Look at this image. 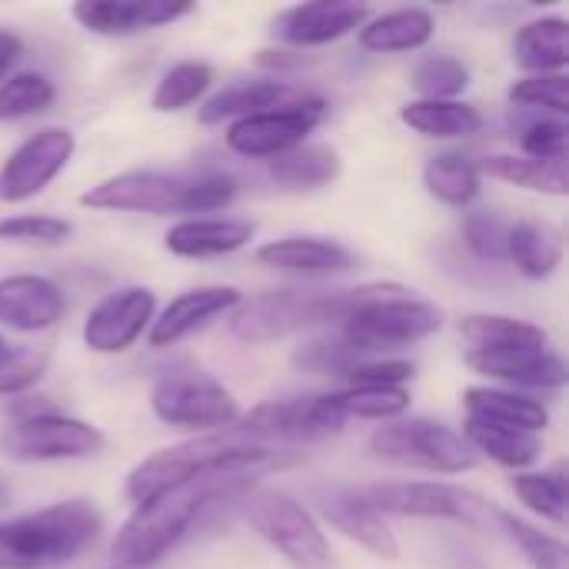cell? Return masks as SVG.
<instances>
[{
    "mask_svg": "<svg viewBox=\"0 0 569 569\" xmlns=\"http://www.w3.org/2000/svg\"><path fill=\"white\" fill-rule=\"evenodd\" d=\"M240 483H250V480L203 477V480L173 487L143 507H133V513L123 520V527L113 537V547H110L113 567L150 569L153 563H160L170 550L180 547V540L193 527L203 523L210 503Z\"/></svg>",
    "mask_w": 569,
    "mask_h": 569,
    "instance_id": "6da1fadb",
    "label": "cell"
},
{
    "mask_svg": "<svg viewBox=\"0 0 569 569\" xmlns=\"http://www.w3.org/2000/svg\"><path fill=\"white\" fill-rule=\"evenodd\" d=\"M103 530L93 500L73 497L0 520V569H57L73 563Z\"/></svg>",
    "mask_w": 569,
    "mask_h": 569,
    "instance_id": "7a4b0ae2",
    "label": "cell"
},
{
    "mask_svg": "<svg viewBox=\"0 0 569 569\" xmlns=\"http://www.w3.org/2000/svg\"><path fill=\"white\" fill-rule=\"evenodd\" d=\"M373 287L377 283L350 290H267L230 313V337L247 347H263L303 330L343 323L373 293Z\"/></svg>",
    "mask_w": 569,
    "mask_h": 569,
    "instance_id": "3957f363",
    "label": "cell"
},
{
    "mask_svg": "<svg viewBox=\"0 0 569 569\" xmlns=\"http://www.w3.org/2000/svg\"><path fill=\"white\" fill-rule=\"evenodd\" d=\"M443 327V310L430 300L413 297V290L400 283H377L373 293L340 323V337L347 347L363 357L377 360L383 353L413 347L433 337Z\"/></svg>",
    "mask_w": 569,
    "mask_h": 569,
    "instance_id": "277c9868",
    "label": "cell"
},
{
    "mask_svg": "<svg viewBox=\"0 0 569 569\" xmlns=\"http://www.w3.org/2000/svg\"><path fill=\"white\" fill-rule=\"evenodd\" d=\"M243 517L253 533L293 569H333V550L317 517L290 493L253 487L243 497Z\"/></svg>",
    "mask_w": 569,
    "mask_h": 569,
    "instance_id": "5b68a950",
    "label": "cell"
},
{
    "mask_svg": "<svg viewBox=\"0 0 569 569\" xmlns=\"http://www.w3.org/2000/svg\"><path fill=\"white\" fill-rule=\"evenodd\" d=\"M370 453L393 467H413L440 477H463L477 467L470 443L440 420L410 417L383 423L370 433Z\"/></svg>",
    "mask_w": 569,
    "mask_h": 569,
    "instance_id": "8992f818",
    "label": "cell"
},
{
    "mask_svg": "<svg viewBox=\"0 0 569 569\" xmlns=\"http://www.w3.org/2000/svg\"><path fill=\"white\" fill-rule=\"evenodd\" d=\"M150 410L160 423L177 430H197L203 433H223L240 420L237 397L200 370H173L163 373L150 387Z\"/></svg>",
    "mask_w": 569,
    "mask_h": 569,
    "instance_id": "52a82bcc",
    "label": "cell"
},
{
    "mask_svg": "<svg viewBox=\"0 0 569 569\" xmlns=\"http://www.w3.org/2000/svg\"><path fill=\"white\" fill-rule=\"evenodd\" d=\"M347 413L340 407V393H303L283 400H263L250 413H240L233 423L237 433L257 443H320L343 433Z\"/></svg>",
    "mask_w": 569,
    "mask_h": 569,
    "instance_id": "ba28073f",
    "label": "cell"
},
{
    "mask_svg": "<svg viewBox=\"0 0 569 569\" xmlns=\"http://www.w3.org/2000/svg\"><path fill=\"white\" fill-rule=\"evenodd\" d=\"M107 447L100 427L80 417L37 410L17 417L0 433V453L17 463H57V460H83L97 457Z\"/></svg>",
    "mask_w": 569,
    "mask_h": 569,
    "instance_id": "9c48e42d",
    "label": "cell"
},
{
    "mask_svg": "<svg viewBox=\"0 0 569 569\" xmlns=\"http://www.w3.org/2000/svg\"><path fill=\"white\" fill-rule=\"evenodd\" d=\"M327 117V100L320 97H303V100H287L273 110L233 120L223 133L227 147L237 157L247 160H277L297 147L307 143V137L323 123Z\"/></svg>",
    "mask_w": 569,
    "mask_h": 569,
    "instance_id": "30bf717a",
    "label": "cell"
},
{
    "mask_svg": "<svg viewBox=\"0 0 569 569\" xmlns=\"http://www.w3.org/2000/svg\"><path fill=\"white\" fill-rule=\"evenodd\" d=\"M363 493L383 517H403V520H440V523L480 527L483 510H487L480 497L450 483H437V480L373 483Z\"/></svg>",
    "mask_w": 569,
    "mask_h": 569,
    "instance_id": "8fae6325",
    "label": "cell"
},
{
    "mask_svg": "<svg viewBox=\"0 0 569 569\" xmlns=\"http://www.w3.org/2000/svg\"><path fill=\"white\" fill-rule=\"evenodd\" d=\"M77 137L67 127H43L17 143L0 163V203H27L43 193L73 160Z\"/></svg>",
    "mask_w": 569,
    "mask_h": 569,
    "instance_id": "7c38bea8",
    "label": "cell"
},
{
    "mask_svg": "<svg viewBox=\"0 0 569 569\" xmlns=\"http://www.w3.org/2000/svg\"><path fill=\"white\" fill-rule=\"evenodd\" d=\"M313 510L350 543H357L360 550H367L370 557L383 560V563H397L400 560V543L397 533L390 530L387 517L367 500L363 490L347 487V483H320L307 490Z\"/></svg>",
    "mask_w": 569,
    "mask_h": 569,
    "instance_id": "4fadbf2b",
    "label": "cell"
},
{
    "mask_svg": "<svg viewBox=\"0 0 569 569\" xmlns=\"http://www.w3.org/2000/svg\"><path fill=\"white\" fill-rule=\"evenodd\" d=\"M157 317V293L150 287L130 283L103 293L83 320V347L100 357H117L130 350Z\"/></svg>",
    "mask_w": 569,
    "mask_h": 569,
    "instance_id": "5bb4252c",
    "label": "cell"
},
{
    "mask_svg": "<svg viewBox=\"0 0 569 569\" xmlns=\"http://www.w3.org/2000/svg\"><path fill=\"white\" fill-rule=\"evenodd\" d=\"M80 207L107 213H183V177L163 170H123L80 193Z\"/></svg>",
    "mask_w": 569,
    "mask_h": 569,
    "instance_id": "9a60e30c",
    "label": "cell"
},
{
    "mask_svg": "<svg viewBox=\"0 0 569 569\" xmlns=\"http://www.w3.org/2000/svg\"><path fill=\"white\" fill-rule=\"evenodd\" d=\"M370 20L367 3L353 0H317V3H293L270 20V37L283 47H327L343 40L347 33L360 30Z\"/></svg>",
    "mask_w": 569,
    "mask_h": 569,
    "instance_id": "2e32d148",
    "label": "cell"
},
{
    "mask_svg": "<svg viewBox=\"0 0 569 569\" xmlns=\"http://www.w3.org/2000/svg\"><path fill=\"white\" fill-rule=\"evenodd\" d=\"M463 363L487 380H500L503 390H560L569 380L567 360L550 347L467 350Z\"/></svg>",
    "mask_w": 569,
    "mask_h": 569,
    "instance_id": "e0dca14e",
    "label": "cell"
},
{
    "mask_svg": "<svg viewBox=\"0 0 569 569\" xmlns=\"http://www.w3.org/2000/svg\"><path fill=\"white\" fill-rule=\"evenodd\" d=\"M193 13V3L173 0H80L70 7L77 27L97 37H133L143 30L170 27Z\"/></svg>",
    "mask_w": 569,
    "mask_h": 569,
    "instance_id": "ac0fdd59",
    "label": "cell"
},
{
    "mask_svg": "<svg viewBox=\"0 0 569 569\" xmlns=\"http://www.w3.org/2000/svg\"><path fill=\"white\" fill-rule=\"evenodd\" d=\"M257 263L277 273L320 280V277H343L360 270V257L343 247L340 240L327 237H280L257 247Z\"/></svg>",
    "mask_w": 569,
    "mask_h": 569,
    "instance_id": "d6986e66",
    "label": "cell"
},
{
    "mask_svg": "<svg viewBox=\"0 0 569 569\" xmlns=\"http://www.w3.org/2000/svg\"><path fill=\"white\" fill-rule=\"evenodd\" d=\"M243 303V293L237 287H193L183 290L180 297H173L150 323L147 340L157 350H167L180 340H187L190 333L203 330L210 320L233 313Z\"/></svg>",
    "mask_w": 569,
    "mask_h": 569,
    "instance_id": "ffe728a7",
    "label": "cell"
},
{
    "mask_svg": "<svg viewBox=\"0 0 569 569\" xmlns=\"http://www.w3.org/2000/svg\"><path fill=\"white\" fill-rule=\"evenodd\" d=\"M63 290L43 273L0 277V323L17 333H40L63 320Z\"/></svg>",
    "mask_w": 569,
    "mask_h": 569,
    "instance_id": "44dd1931",
    "label": "cell"
},
{
    "mask_svg": "<svg viewBox=\"0 0 569 569\" xmlns=\"http://www.w3.org/2000/svg\"><path fill=\"white\" fill-rule=\"evenodd\" d=\"M257 237V223L243 217H183L163 233V247L183 260H213L243 250Z\"/></svg>",
    "mask_w": 569,
    "mask_h": 569,
    "instance_id": "7402d4cb",
    "label": "cell"
},
{
    "mask_svg": "<svg viewBox=\"0 0 569 569\" xmlns=\"http://www.w3.org/2000/svg\"><path fill=\"white\" fill-rule=\"evenodd\" d=\"M507 263H513L527 280H550L563 263V230L540 217H523L510 223Z\"/></svg>",
    "mask_w": 569,
    "mask_h": 569,
    "instance_id": "603a6c76",
    "label": "cell"
},
{
    "mask_svg": "<svg viewBox=\"0 0 569 569\" xmlns=\"http://www.w3.org/2000/svg\"><path fill=\"white\" fill-rule=\"evenodd\" d=\"M437 33V20L427 7H397L380 17H370L357 40L370 53H413L423 50Z\"/></svg>",
    "mask_w": 569,
    "mask_h": 569,
    "instance_id": "cb8c5ba5",
    "label": "cell"
},
{
    "mask_svg": "<svg viewBox=\"0 0 569 569\" xmlns=\"http://www.w3.org/2000/svg\"><path fill=\"white\" fill-rule=\"evenodd\" d=\"M290 100V87L280 83L277 77H253V80H233L227 83L223 90L210 93L200 110H197V120L203 127H217V123H233V120H243V117H253V113H263V110H273L280 103Z\"/></svg>",
    "mask_w": 569,
    "mask_h": 569,
    "instance_id": "d4e9b609",
    "label": "cell"
},
{
    "mask_svg": "<svg viewBox=\"0 0 569 569\" xmlns=\"http://www.w3.org/2000/svg\"><path fill=\"white\" fill-rule=\"evenodd\" d=\"M463 407H467V417L473 420L517 427L537 437L550 427V410L540 400L517 393V390H503V387H467Z\"/></svg>",
    "mask_w": 569,
    "mask_h": 569,
    "instance_id": "484cf974",
    "label": "cell"
},
{
    "mask_svg": "<svg viewBox=\"0 0 569 569\" xmlns=\"http://www.w3.org/2000/svg\"><path fill=\"white\" fill-rule=\"evenodd\" d=\"M513 63L527 70V77L567 73L569 63V23L563 17H537L527 20L513 37Z\"/></svg>",
    "mask_w": 569,
    "mask_h": 569,
    "instance_id": "4316f807",
    "label": "cell"
},
{
    "mask_svg": "<svg viewBox=\"0 0 569 569\" xmlns=\"http://www.w3.org/2000/svg\"><path fill=\"white\" fill-rule=\"evenodd\" d=\"M473 453H483L487 460H493L497 467L503 470H513V473H523L530 470L540 453H543V443L537 433H527V430H517V427H500V423H487V420H473L467 417L463 420V433H460Z\"/></svg>",
    "mask_w": 569,
    "mask_h": 569,
    "instance_id": "83f0119b",
    "label": "cell"
},
{
    "mask_svg": "<svg viewBox=\"0 0 569 569\" xmlns=\"http://www.w3.org/2000/svg\"><path fill=\"white\" fill-rule=\"evenodd\" d=\"M400 123L430 140H467L483 130V113L463 100H410L400 107Z\"/></svg>",
    "mask_w": 569,
    "mask_h": 569,
    "instance_id": "f1b7e54d",
    "label": "cell"
},
{
    "mask_svg": "<svg viewBox=\"0 0 569 569\" xmlns=\"http://www.w3.org/2000/svg\"><path fill=\"white\" fill-rule=\"evenodd\" d=\"M343 173V160L337 147L327 143H303L277 160H267V177L280 190H320L330 187Z\"/></svg>",
    "mask_w": 569,
    "mask_h": 569,
    "instance_id": "f546056e",
    "label": "cell"
},
{
    "mask_svg": "<svg viewBox=\"0 0 569 569\" xmlns=\"http://www.w3.org/2000/svg\"><path fill=\"white\" fill-rule=\"evenodd\" d=\"M423 187L437 203L467 210L480 197L483 177L473 157L460 150H440L423 163Z\"/></svg>",
    "mask_w": 569,
    "mask_h": 569,
    "instance_id": "4dcf8cb0",
    "label": "cell"
},
{
    "mask_svg": "<svg viewBox=\"0 0 569 569\" xmlns=\"http://www.w3.org/2000/svg\"><path fill=\"white\" fill-rule=\"evenodd\" d=\"M480 177H493L503 183H513L520 190L530 193H543V197H567V160H533L523 153H493L477 160Z\"/></svg>",
    "mask_w": 569,
    "mask_h": 569,
    "instance_id": "1f68e13d",
    "label": "cell"
},
{
    "mask_svg": "<svg viewBox=\"0 0 569 569\" xmlns=\"http://www.w3.org/2000/svg\"><path fill=\"white\" fill-rule=\"evenodd\" d=\"M470 350H517V347H550V333L540 323L510 313H467L457 323Z\"/></svg>",
    "mask_w": 569,
    "mask_h": 569,
    "instance_id": "d6a6232c",
    "label": "cell"
},
{
    "mask_svg": "<svg viewBox=\"0 0 569 569\" xmlns=\"http://www.w3.org/2000/svg\"><path fill=\"white\" fill-rule=\"evenodd\" d=\"M510 490L517 493V500L543 517L547 523L553 527H567L569 503H567V467L557 463L550 470H523V473H513L510 480Z\"/></svg>",
    "mask_w": 569,
    "mask_h": 569,
    "instance_id": "836d02e7",
    "label": "cell"
},
{
    "mask_svg": "<svg viewBox=\"0 0 569 569\" xmlns=\"http://www.w3.org/2000/svg\"><path fill=\"white\" fill-rule=\"evenodd\" d=\"M213 83V67L203 60H180L173 63L153 87L150 93V107L157 113H180L193 103L203 100V93Z\"/></svg>",
    "mask_w": 569,
    "mask_h": 569,
    "instance_id": "e575fe53",
    "label": "cell"
},
{
    "mask_svg": "<svg viewBox=\"0 0 569 569\" xmlns=\"http://www.w3.org/2000/svg\"><path fill=\"white\" fill-rule=\"evenodd\" d=\"M57 100V87L40 70H17L0 83V123H17L50 110Z\"/></svg>",
    "mask_w": 569,
    "mask_h": 569,
    "instance_id": "d590c367",
    "label": "cell"
},
{
    "mask_svg": "<svg viewBox=\"0 0 569 569\" xmlns=\"http://www.w3.org/2000/svg\"><path fill=\"white\" fill-rule=\"evenodd\" d=\"M493 520L500 523V530L520 547V553L527 557V563L533 569H569V550L567 543L553 533H543L540 527L527 523L523 517L503 510V507H493L490 510Z\"/></svg>",
    "mask_w": 569,
    "mask_h": 569,
    "instance_id": "8d00e7d4",
    "label": "cell"
},
{
    "mask_svg": "<svg viewBox=\"0 0 569 569\" xmlns=\"http://www.w3.org/2000/svg\"><path fill=\"white\" fill-rule=\"evenodd\" d=\"M410 87L420 93L417 100H460L470 87V67L453 53H430L413 67Z\"/></svg>",
    "mask_w": 569,
    "mask_h": 569,
    "instance_id": "74e56055",
    "label": "cell"
},
{
    "mask_svg": "<svg viewBox=\"0 0 569 569\" xmlns=\"http://www.w3.org/2000/svg\"><path fill=\"white\" fill-rule=\"evenodd\" d=\"M340 407L357 420H373V423H393L403 420L410 410V390L407 387H350L340 393Z\"/></svg>",
    "mask_w": 569,
    "mask_h": 569,
    "instance_id": "f35d334b",
    "label": "cell"
},
{
    "mask_svg": "<svg viewBox=\"0 0 569 569\" xmlns=\"http://www.w3.org/2000/svg\"><path fill=\"white\" fill-rule=\"evenodd\" d=\"M360 360L363 357H357L340 333H327V337L307 340L290 357V363L300 373H313V377H347Z\"/></svg>",
    "mask_w": 569,
    "mask_h": 569,
    "instance_id": "ab89813d",
    "label": "cell"
},
{
    "mask_svg": "<svg viewBox=\"0 0 569 569\" xmlns=\"http://www.w3.org/2000/svg\"><path fill=\"white\" fill-rule=\"evenodd\" d=\"M510 103L533 113L567 117L569 110V80L567 73H543V77H523L510 87Z\"/></svg>",
    "mask_w": 569,
    "mask_h": 569,
    "instance_id": "60d3db41",
    "label": "cell"
},
{
    "mask_svg": "<svg viewBox=\"0 0 569 569\" xmlns=\"http://www.w3.org/2000/svg\"><path fill=\"white\" fill-rule=\"evenodd\" d=\"M73 233V223L50 213H17L0 217V240L3 243H27V247H60Z\"/></svg>",
    "mask_w": 569,
    "mask_h": 569,
    "instance_id": "b9f144b4",
    "label": "cell"
},
{
    "mask_svg": "<svg viewBox=\"0 0 569 569\" xmlns=\"http://www.w3.org/2000/svg\"><path fill=\"white\" fill-rule=\"evenodd\" d=\"M507 217L493 210H473L463 220V243L473 257L490 260V263H507V237H510Z\"/></svg>",
    "mask_w": 569,
    "mask_h": 569,
    "instance_id": "7bdbcfd3",
    "label": "cell"
},
{
    "mask_svg": "<svg viewBox=\"0 0 569 569\" xmlns=\"http://www.w3.org/2000/svg\"><path fill=\"white\" fill-rule=\"evenodd\" d=\"M517 143H520L523 157H533V160H567V120L563 117H550V113H537L533 120L520 123Z\"/></svg>",
    "mask_w": 569,
    "mask_h": 569,
    "instance_id": "ee69618b",
    "label": "cell"
},
{
    "mask_svg": "<svg viewBox=\"0 0 569 569\" xmlns=\"http://www.w3.org/2000/svg\"><path fill=\"white\" fill-rule=\"evenodd\" d=\"M237 200V180L220 170L183 177V213H217Z\"/></svg>",
    "mask_w": 569,
    "mask_h": 569,
    "instance_id": "f6af8a7d",
    "label": "cell"
},
{
    "mask_svg": "<svg viewBox=\"0 0 569 569\" xmlns=\"http://www.w3.org/2000/svg\"><path fill=\"white\" fill-rule=\"evenodd\" d=\"M43 370H47V353L13 350L0 337V393L3 397H17V393L33 390L43 380Z\"/></svg>",
    "mask_w": 569,
    "mask_h": 569,
    "instance_id": "bcb514c9",
    "label": "cell"
},
{
    "mask_svg": "<svg viewBox=\"0 0 569 569\" xmlns=\"http://www.w3.org/2000/svg\"><path fill=\"white\" fill-rule=\"evenodd\" d=\"M417 377V367L400 357H377V360H360L347 380L350 387H407Z\"/></svg>",
    "mask_w": 569,
    "mask_h": 569,
    "instance_id": "7dc6e473",
    "label": "cell"
},
{
    "mask_svg": "<svg viewBox=\"0 0 569 569\" xmlns=\"http://www.w3.org/2000/svg\"><path fill=\"white\" fill-rule=\"evenodd\" d=\"M20 57H23V40L13 30H3L0 27V83L13 73V67L20 63Z\"/></svg>",
    "mask_w": 569,
    "mask_h": 569,
    "instance_id": "c3c4849f",
    "label": "cell"
},
{
    "mask_svg": "<svg viewBox=\"0 0 569 569\" xmlns=\"http://www.w3.org/2000/svg\"><path fill=\"white\" fill-rule=\"evenodd\" d=\"M450 569H490L470 547H463V543H453L450 547Z\"/></svg>",
    "mask_w": 569,
    "mask_h": 569,
    "instance_id": "681fc988",
    "label": "cell"
},
{
    "mask_svg": "<svg viewBox=\"0 0 569 569\" xmlns=\"http://www.w3.org/2000/svg\"><path fill=\"white\" fill-rule=\"evenodd\" d=\"M257 63H260V67H270V70H287V67H297L300 60L290 57V50L280 47V50H260Z\"/></svg>",
    "mask_w": 569,
    "mask_h": 569,
    "instance_id": "f907efd6",
    "label": "cell"
},
{
    "mask_svg": "<svg viewBox=\"0 0 569 569\" xmlns=\"http://www.w3.org/2000/svg\"><path fill=\"white\" fill-rule=\"evenodd\" d=\"M7 500H10V490H7V487H3V483H0V507H3V503H7Z\"/></svg>",
    "mask_w": 569,
    "mask_h": 569,
    "instance_id": "816d5d0a",
    "label": "cell"
},
{
    "mask_svg": "<svg viewBox=\"0 0 569 569\" xmlns=\"http://www.w3.org/2000/svg\"><path fill=\"white\" fill-rule=\"evenodd\" d=\"M110 569H120V567H110Z\"/></svg>",
    "mask_w": 569,
    "mask_h": 569,
    "instance_id": "f5cc1de1",
    "label": "cell"
}]
</instances>
